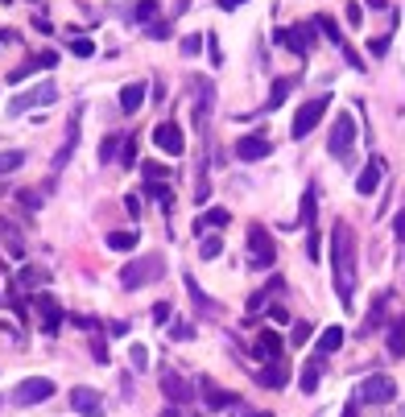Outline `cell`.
Instances as JSON below:
<instances>
[{"label": "cell", "instance_id": "2e32d148", "mask_svg": "<svg viewBox=\"0 0 405 417\" xmlns=\"http://www.w3.org/2000/svg\"><path fill=\"white\" fill-rule=\"evenodd\" d=\"M38 314H42V330L45 335H54L58 323H62V310H58V302H54L50 293H38Z\"/></svg>", "mask_w": 405, "mask_h": 417}, {"label": "cell", "instance_id": "83f0119b", "mask_svg": "<svg viewBox=\"0 0 405 417\" xmlns=\"http://www.w3.org/2000/svg\"><path fill=\"white\" fill-rule=\"evenodd\" d=\"M120 166H125V170H136V166H141V140L136 137H125V157H120Z\"/></svg>", "mask_w": 405, "mask_h": 417}, {"label": "cell", "instance_id": "7a4b0ae2", "mask_svg": "<svg viewBox=\"0 0 405 417\" xmlns=\"http://www.w3.org/2000/svg\"><path fill=\"white\" fill-rule=\"evenodd\" d=\"M162 273H166V261H162V256H141V261H129V265L120 269V285H125V289H141V285L157 281Z\"/></svg>", "mask_w": 405, "mask_h": 417}, {"label": "cell", "instance_id": "ba28073f", "mask_svg": "<svg viewBox=\"0 0 405 417\" xmlns=\"http://www.w3.org/2000/svg\"><path fill=\"white\" fill-rule=\"evenodd\" d=\"M273 153V140L265 137V133H248V137H240L236 140V161H265Z\"/></svg>", "mask_w": 405, "mask_h": 417}, {"label": "cell", "instance_id": "836d02e7", "mask_svg": "<svg viewBox=\"0 0 405 417\" xmlns=\"http://www.w3.org/2000/svg\"><path fill=\"white\" fill-rule=\"evenodd\" d=\"M116 149H120V137H104V140H99V161H112V157H116Z\"/></svg>", "mask_w": 405, "mask_h": 417}, {"label": "cell", "instance_id": "ee69618b", "mask_svg": "<svg viewBox=\"0 0 405 417\" xmlns=\"http://www.w3.org/2000/svg\"><path fill=\"white\" fill-rule=\"evenodd\" d=\"M149 38H170V29H166V21H149Z\"/></svg>", "mask_w": 405, "mask_h": 417}, {"label": "cell", "instance_id": "e0dca14e", "mask_svg": "<svg viewBox=\"0 0 405 417\" xmlns=\"http://www.w3.org/2000/svg\"><path fill=\"white\" fill-rule=\"evenodd\" d=\"M203 405H207V409H232V405H240V401H236V393H224V388H215L211 380H203Z\"/></svg>", "mask_w": 405, "mask_h": 417}, {"label": "cell", "instance_id": "4316f807", "mask_svg": "<svg viewBox=\"0 0 405 417\" xmlns=\"http://www.w3.org/2000/svg\"><path fill=\"white\" fill-rule=\"evenodd\" d=\"M311 25H315V29H322V38H331L335 46H343V34L335 29V21H331L327 13H318V17H315V21H311Z\"/></svg>", "mask_w": 405, "mask_h": 417}, {"label": "cell", "instance_id": "1f68e13d", "mask_svg": "<svg viewBox=\"0 0 405 417\" xmlns=\"http://www.w3.org/2000/svg\"><path fill=\"white\" fill-rule=\"evenodd\" d=\"M129 360H133V368H136V372L149 368V351H145L141 343H133V347H129Z\"/></svg>", "mask_w": 405, "mask_h": 417}, {"label": "cell", "instance_id": "bcb514c9", "mask_svg": "<svg viewBox=\"0 0 405 417\" xmlns=\"http://www.w3.org/2000/svg\"><path fill=\"white\" fill-rule=\"evenodd\" d=\"M393 235H397V240H405V211L393 219Z\"/></svg>", "mask_w": 405, "mask_h": 417}, {"label": "cell", "instance_id": "f1b7e54d", "mask_svg": "<svg viewBox=\"0 0 405 417\" xmlns=\"http://www.w3.org/2000/svg\"><path fill=\"white\" fill-rule=\"evenodd\" d=\"M108 248H116V252H133L136 232H108Z\"/></svg>", "mask_w": 405, "mask_h": 417}, {"label": "cell", "instance_id": "f546056e", "mask_svg": "<svg viewBox=\"0 0 405 417\" xmlns=\"http://www.w3.org/2000/svg\"><path fill=\"white\" fill-rule=\"evenodd\" d=\"M25 166V149H8V153H0V174H13V170H21Z\"/></svg>", "mask_w": 405, "mask_h": 417}, {"label": "cell", "instance_id": "74e56055", "mask_svg": "<svg viewBox=\"0 0 405 417\" xmlns=\"http://www.w3.org/2000/svg\"><path fill=\"white\" fill-rule=\"evenodd\" d=\"M17 198H21V207H29V211L42 207V194H34V190H17Z\"/></svg>", "mask_w": 405, "mask_h": 417}, {"label": "cell", "instance_id": "8d00e7d4", "mask_svg": "<svg viewBox=\"0 0 405 417\" xmlns=\"http://www.w3.org/2000/svg\"><path fill=\"white\" fill-rule=\"evenodd\" d=\"M149 194H153L157 203H166V207H174V194H170V186H166V182H153V186H149Z\"/></svg>", "mask_w": 405, "mask_h": 417}, {"label": "cell", "instance_id": "f907efd6", "mask_svg": "<svg viewBox=\"0 0 405 417\" xmlns=\"http://www.w3.org/2000/svg\"><path fill=\"white\" fill-rule=\"evenodd\" d=\"M236 4H244V0H220V8H236Z\"/></svg>", "mask_w": 405, "mask_h": 417}, {"label": "cell", "instance_id": "3957f363", "mask_svg": "<svg viewBox=\"0 0 405 417\" xmlns=\"http://www.w3.org/2000/svg\"><path fill=\"white\" fill-rule=\"evenodd\" d=\"M327 108H331V95H315V99H306V103L298 108V116H294V129H290V137H294V140L311 137L318 124H322Z\"/></svg>", "mask_w": 405, "mask_h": 417}, {"label": "cell", "instance_id": "9a60e30c", "mask_svg": "<svg viewBox=\"0 0 405 417\" xmlns=\"http://www.w3.org/2000/svg\"><path fill=\"white\" fill-rule=\"evenodd\" d=\"M281 347H285V343H281V335H277V330H269V326H265V330H261V335H257V343H253V351H257V360H285V356H281Z\"/></svg>", "mask_w": 405, "mask_h": 417}, {"label": "cell", "instance_id": "f35d334b", "mask_svg": "<svg viewBox=\"0 0 405 417\" xmlns=\"http://www.w3.org/2000/svg\"><path fill=\"white\" fill-rule=\"evenodd\" d=\"M207 50H211V66H224V50L215 42V34H207Z\"/></svg>", "mask_w": 405, "mask_h": 417}, {"label": "cell", "instance_id": "484cf974", "mask_svg": "<svg viewBox=\"0 0 405 417\" xmlns=\"http://www.w3.org/2000/svg\"><path fill=\"white\" fill-rule=\"evenodd\" d=\"M294 83H298L294 75H285V79H277V83H273V95H269V112H273V108H281V103H285V95H290V87H294Z\"/></svg>", "mask_w": 405, "mask_h": 417}, {"label": "cell", "instance_id": "8fae6325", "mask_svg": "<svg viewBox=\"0 0 405 417\" xmlns=\"http://www.w3.org/2000/svg\"><path fill=\"white\" fill-rule=\"evenodd\" d=\"M162 393H166V401H174V405H186V401L194 397V388H190L174 368H162Z\"/></svg>", "mask_w": 405, "mask_h": 417}, {"label": "cell", "instance_id": "f5cc1de1", "mask_svg": "<svg viewBox=\"0 0 405 417\" xmlns=\"http://www.w3.org/2000/svg\"><path fill=\"white\" fill-rule=\"evenodd\" d=\"M368 4H372V8H385V0H368Z\"/></svg>", "mask_w": 405, "mask_h": 417}, {"label": "cell", "instance_id": "8992f818", "mask_svg": "<svg viewBox=\"0 0 405 417\" xmlns=\"http://www.w3.org/2000/svg\"><path fill=\"white\" fill-rule=\"evenodd\" d=\"M393 397H397V380L385 372H372L360 384V401H368V405H389Z\"/></svg>", "mask_w": 405, "mask_h": 417}, {"label": "cell", "instance_id": "ffe728a7", "mask_svg": "<svg viewBox=\"0 0 405 417\" xmlns=\"http://www.w3.org/2000/svg\"><path fill=\"white\" fill-rule=\"evenodd\" d=\"M385 347H389V356H397V360L405 356V314H402V319H393V323H389V335H385Z\"/></svg>", "mask_w": 405, "mask_h": 417}, {"label": "cell", "instance_id": "d590c367", "mask_svg": "<svg viewBox=\"0 0 405 417\" xmlns=\"http://www.w3.org/2000/svg\"><path fill=\"white\" fill-rule=\"evenodd\" d=\"M153 13H157V0H141V4L133 8L136 21H153Z\"/></svg>", "mask_w": 405, "mask_h": 417}, {"label": "cell", "instance_id": "b9f144b4", "mask_svg": "<svg viewBox=\"0 0 405 417\" xmlns=\"http://www.w3.org/2000/svg\"><path fill=\"white\" fill-rule=\"evenodd\" d=\"M170 335H174L178 343H186V339H194V326H190V323H174V330H170Z\"/></svg>", "mask_w": 405, "mask_h": 417}, {"label": "cell", "instance_id": "603a6c76", "mask_svg": "<svg viewBox=\"0 0 405 417\" xmlns=\"http://www.w3.org/2000/svg\"><path fill=\"white\" fill-rule=\"evenodd\" d=\"M285 380H290V364H285V360H273L269 368L261 372V384H265V388H281Z\"/></svg>", "mask_w": 405, "mask_h": 417}, {"label": "cell", "instance_id": "c3c4849f", "mask_svg": "<svg viewBox=\"0 0 405 417\" xmlns=\"http://www.w3.org/2000/svg\"><path fill=\"white\" fill-rule=\"evenodd\" d=\"M389 50V38H372V54H385Z\"/></svg>", "mask_w": 405, "mask_h": 417}, {"label": "cell", "instance_id": "ac0fdd59", "mask_svg": "<svg viewBox=\"0 0 405 417\" xmlns=\"http://www.w3.org/2000/svg\"><path fill=\"white\" fill-rule=\"evenodd\" d=\"M145 83H129V87H120V112L125 116H136L141 112V103H145Z\"/></svg>", "mask_w": 405, "mask_h": 417}, {"label": "cell", "instance_id": "4fadbf2b", "mask_svg": "<svg viewBox=\"0 0 405 417\" xmlns=\"http://www.w3.org/2000/svg\"><path fill=\"white\" fill-rule=\"evenodd\" d=\"M54 99H58V87H54V83H38V87H29L25 95H17L8 108H13V112H25V108H34V103H54Z\"/></svg>", "mask_w": 405, "mask_h": 417}, {"label": "cell", "instance_id": "ab89813d", "mask_svg": "<svg viewBox=\"0 0 405 417\" xmlns=\"http://www.w3.org/2000/svg\"><path fill=\"white\" fill-rule=\"evenodd\" d=\"M71 54H79V58H91V54H95V46H91L87 38H75V42H71Z\"/></svg>", "mask_w": 405, "mask_h": 417}, {"label": "cell", "instance_id": "db71d44e", "mask_svg": "<svg viewBox=\"0 0 405 417\" xmlns=\"http://www.w3.org/2000/svg\"><path fill=\"white\" fill-rule=\"evenodd\" d=\"M248 417H273V414H248Z\"/></svg>", "mask_w": 405, "mask_h": 417}, {"label": "cell", "instance_id": "52a82bcc", "mask_svg": "<svg viewBox=\"0 0 405 417\" xmlns=\"http://www.w3.org/2000/svg\"><path fill=\"white\" fill-rule=\"evenodd\" d=\"M54 397V380L50 376H29L13 388V401L17 405H38V401H50Z\"/></svg>", "mask_w": 405, "mask_h": 417}, {"label": "cell", "instance_id": "d6a6232c", "mask_svg": "<svg viewBox=\"0 0 405 417\" xmlns=\"http://www.w3.org/2000/svg\"><path fill=\"white\" fill-rule=\"evenodd\" d=\"M21 285L38 289V285H45V273H42V269H34V265H29V269H21Z\"/></svg>", "mask_w": 405, "mask_h": 417}, {"label": "cell", "instance_id": "5b68a950", "mask_svg": "<svg viewBox=\"0 0 405 417\" xmlns=\"http://www.w3.org/2000/svg\"><path fill=\"white\" fill-rule=\"evenodd\" d=\"M277 261V244L265 224H248V265L253 269H269Z\"/></svg>", "mask_w": 405, "mask_h": 417}, {"label": "cell", "instance_id": "4dcf8cb0", "mask_svg": "<svg viewBox=\"0 0 405 417\" xmlns=\"http://www.w3.org/2000/svg\"><path fill=\"white\" fill-rule=\"evenodd\" d=\"M311 339H315V323H306V319L294 323V330H290V343H294V347H302V343H311Z\"/></svg>", "mask_w": 405, "mask_h": 417}, {"label": "cell", "instance_id": "6da1fadb", "mask_svg": "<svg viewBox=\"0 0 405 417\" xmlns=\"http://www.w3.org/2000/svg\"><path fill=\"white\" fill-rule=\"evenodd\" d=\"M356 256H360L356 232L343 219H335V228H331V285H335L343 310H352V302H356Z\"/></svg>", "mask_w": 405, "mask_h": 417}, {"label": "cell", "instance_id": "681fc988", "mask_svg": "<svg viewBox=\"0 0 405 417\" xmlns=\"http://www.w3.org/2000/svg\"><path fill=\"white\" fill-rule=\"evenodd\" d=\"M343 417H360V414H356V401H348V405H343Z\"/></svg>", "mask_w": 405, "mask_h": 417}, {"label": "cell", "instance_id": "e575fe53", "mask_svg": "<svg viewBox=\"0 0 405 417\" xmlns=\"http://www.w3.org/2000/svg\"><path fill=\"white\" fill-rule=\"evenodd\" d=\"M141 174H145V178H153V182H162L170 170H166V166H157V161H141Z\"/></svg>", "mask_w": 405, "mask_h": 417}, {"label": "cell", "instance_id": "9c48e42d", "mask_svg": "<svg viewBox=\"0 0 405 417\" xmlns=\"http://www.w3.org/2000/svg\"><path fill=\"white\" fill-rule=\"evenodd\" d=\"M153 140H157V149L170 153V157H182V153H186V137H182V129L174 120H162V124L153 129Z\"/></svg>", "mask_w": 405, "mask_h": 417}, {"label": "cell", "instance_id": "f6af8a7d", "mask_svg": "<svg viewBox=\"0 0 405 417\" xmlns=\"http://www.w3.org/2000/svg\"><path fill=\"white\" fill-rule=\"evenodd\" d=\"M348 21H352V25H360V21H364V13H360V4H348Z\"/></svg>", "mask_w": 405, "mask_h": 417}, {"label": "cell", "instance_id": "44dd1931", "mask_svg": "<svg viewBox=\"0 0 405 417\" xmlns=\"http://www.w3.org/2000/svg\"><path fill=\"white\" fill-rule=\"evenodd\" d=\"M339 347H343V326H327V330L318 335L315 356H331V351H339Z\"/></svg>", "mask_w": 405, "mask_h": 417}, {"label": "cell", "instance_id": "5bb4252c", "mask_svg": "<svg viewBox=\"0 0 405 417\" xmlns=\"http://www.w3.org/2000/svg\"><path fill=\"white\" fill-rule=\"evenodd\" d=\"M385 178V166H381V157H368V166H364L360 174H356V194H376V186Z\"/></svg>", "mask_w": 405, "mask_h": 417}, {"label": "cell", "instance_id": "7bdbcfd3", "mask_svg": "<svg viewBox=\"0 0 405 417\" xmlns=\"http://www.w3.org/2000/svg\"><path fill=\"white\" fill-rule=\"evenodd\" d=\"M38 66H42V71H54V66H58V54H54V50L38 54Z\"/></svg>", "mask_w": 405, "mask_h": 417}, {"label": "cell", "instance_id": "d4e9b609", "mask_svg": "<svg viewBox=\"0 0 405 417\" xmlns=\"http://www.w3.org/2000/svg\"><path fill=\"white\" fill-rule=\"evenodd\" d=\"M315 215H318V194L315 186L302 190V228H315Z\"/></svg>", "mask_w": 405, "mask_h": 417}, {"label": "cell", "instance_id": "7c38bea8", "mask_svg": "<svg viewBox=\"0 0 405 417\" xmlns=\"http://www.w3.org/2000/svg\"><path fill=\"white\" fill-rule=\"evenodd\" d=\"M277 42H281V46H290L294 54H311V46H315V25H294V29H281V34H277Z\"/></svg>", "mask_w": 405, "mask_h": 417}, {"label": "cell", "instance_id": "816d5d0a", "mask_svg": "<svg viewBox=\"0 0 405 417\" xmlns=\"http://www.w3.org/2000/svg\"><path fill=\"white\" fill-rule=\"evenodd\" d=\"M162 417H178V409H174V405H170V409H166V414H162Z\"/></svg>", "mask_w": 405, "mask_h": 417}, {"label": "cell", "instance_id": "11a10c76", "mask_svg": "<svg viewBox=\"0 0 405 417\" xmlns=\"http://www.w3.org/2000/svg\"><path fill=\"white\" fill-rule=\"evenodd\" d=\"M0 302H4V293H0Z\"/></svg>", "mask_w": 405, "mask_h": 417}, {"label": "cell", "instance_id": "60d3db41", "mask_svg": "<svg viewBox=\"0 0 405 417\" xmlns=\"http://www.w3.org/2000/svg\"><path fill=\"white\" fill-rule=\"evenodd\" d=\"M203 50V34H190V38H182V54H199Z\"/></svg>", "mask_w": 405, "mask_h": 417}, {"label": "cell", "instance_id": "d6986e66", "mask_svg": "<svg viewBox=\"0 0 405 417\" xmlns=\"http://www.w3.org/2000/svg\"><path fill=\"white\" fill-rule=\"evenodd\" d=\"M322 368H327V356H311L306 360V368H302V393H318Z\"/></svg>", "mask_w": 405, "mask_h": 417}, {"label": "cell", "instance_id": "7dc6e473", "mask_svg": "<svg viewBox=\"0 0 405 417\" xmlns=\"http://www.w3.org/2000/svg\"><path fill=\"white\" fill-rule=\"evenodd\" d=\"M306 256H311V261H318V235H311V240H306Z\"/></svg>", "mask_w": 405, "mask_h": 417}, {"label": "cell", "instance_id": "cb8c5ba5", "mask_svg": "<svg viewBox=\"0 0 405 417\" xmlns=\"http://www.w3.org/2000/svg\"><path fill=\"white\" fill-rule=\"evenodd\" d=\"M220 252H224V240H220L215 232H203V235H199V256H203V261H215Z\"/></svg>", "mask_w": 405, "mask_h": 417}, {"label": "cell", "instance_id": "277c9868", "mask_svg": "<svg viewBox=\"0 0 405 417\" xmlns=\"http://www.w3.org/2000/svg\"><path fill=\"white\" fill-rule=\"evenodd\" d=\"M356 133H360L356 116H352V112H339V116H335V124H331V140H327V149H331L339 161H348V157H352V145H356Z\"/></svg>", "mask_w": 405, "mask_h": 417}, {"label": "cell", "instance_id": "7402d4cb", "mask_svg": "<svg viewBox=\"0 0 405 417\" xmlns=\"http://www.w3.org/2000/svg\"><path fill=\"white\" fill-rule=\"evenodd\" d=\"M232 224V215H227L224 207H211L207 215H199V235L203 232H220V228H227Z\"/></svg>", "mask_w": 405, "mask_h": 417}, {"label": "cell", "instance_id": "30bf717a", "mask_svg": "<svg viewBox=\"0 0 405 417\" xmlns=\"http://www.w3.org/2000/svg\"><path fill=\"white\" fill-rule=\"evenodd\" d=\"M71 409L83 417H104V397L87 384H79V388H71Z\"/></svg>", "mask_w": 405, "mask_h": 417}]
</instances>
